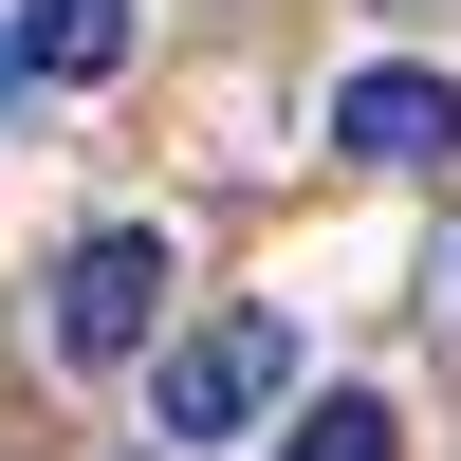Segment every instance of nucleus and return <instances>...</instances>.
I'll list each match as a JSON object with an SVG mask.
<instances>
[{
    "mask_svg": "<svg viewBox=\"0 0 461 461\" xmlns=\"http://www.w3.org/2000/svg\"><path fill=\"white\" fill-rule=\"evenodd\" d=\"M277 388H295V332L240 295V314H203V332L167 351V388H148V443H167V461H185V443H240Z\"/></svg>",
    "mask_w": 461,
    "mask_h": 461,
    "instance_id": "1",
    "label": "nucleus"
},
{
    "mask_svg": "<svg viewBox=\"0 0 461 461\" xmlns=\"http://www.w3.org/2000/svg\"><path fill=\"white\" fill-rule=\"evenodd\" d=\"M148 332H167V240L148 221H93L56 258V369H130Z\"/></svg>",
    "mask_w": 461,
    "mask_h": 461,
    "instance_id": "2",
    "label": "nucleus"
},
{
    "mask_svg": "<svg viewBox=\"0 0 461 461\" xmlns=\"http://www.w3.org/2000/svg\"><path fill=\"white\" fill-rule=\"evenodd\" d=\"M332 148H351V167H443V148H461V74H406V56H369L351 93H332Z\"/></svg>",
    "mask_w": 461,
    "mask_h": 461,
    "instance_id": "3",
    "label": "nucleus"
},
{
    "mask_svg": "<svg viewBox=\"0 0 461 461\" xmlns=\"http://www.w3.org/2000/svg\"><path fill=\"white\" fill-rule=\"evenodd\" d=\"M0 56H19L37 93H93V74H130V0H19Z\"/></svg>",
    "mask_w": 461,
    "mask_h": 461,
    "instance_id": "4",
    "label": "nucleus"
},
{
    "mask_svg": "<svg viewBox=\"0 0 461 461\" xmlns=\"http://www.w3.org/2000/svg\"><path fill=\"white\" fill-rule=\"evenodd\" d=\"M388 443H406V425H388V406H369V388H332V406H314V425H295L277 461H388Z\"/></svg>",
    "mask_w": 461,
    "mask_h": 461,
    "instance_id": "5",
    "label": "nucleus"
},
{
    "mask_svg": "<svg viewBox=\"0 0 461 461\" xmlns=\"http://www.w3.org/2000/svg\"><path fill=\"white\" fill-rule=\"evenodd\" d=\"M443 332H461V258H443Z\"/></svg>",
    "mask_w": 461,
    "mask_h": 461,
    "instance_id": "6",
    "label": "nucleus"
}]
</instances>
